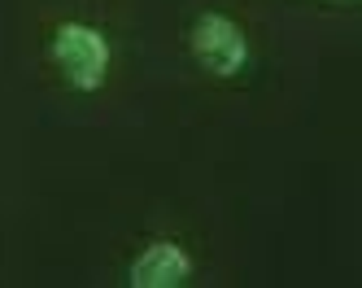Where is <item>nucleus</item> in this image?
<instances>
[{"label":"nucleus","mask_w":362,"mask_h":288,"mask_svg":"<svg viewBox=\"0 0 362 288\" xmlns=\"http://www.w3.org/2000/svg\"><path fill=\"white\" fill-rule=\"evenodd\" d=\"M53 62L62 66V74L70 79L74 88H100L105 83V70H110V44L100 31L92 26H79V22H66L62 31L53 35Z\"/></svg>","instance_id":"obj_1"},{"label":"nucleus","mask_w":362,"mask_h":288,"mask_svg":"<svg viewBox=\"0 0 362 288\" xmlns=\"http://www.w3.org/2000/svg\"><path fill=\"white\" fill-rule=\"evenodd\" d=\"M192 52L210 74H236L249 57V44H245V31L231 18L205 13L192 26Z\"/></svg>","instance_id":"obj_2"},{"label":"nucleus","mask_w":362,"mask_h":288,"mask_svg":"<svg viewBox=\"0 0 362 288\" xmlns=\"http://www.w3.org/2000/svg\"><path fill=\"white\" fill-rule=\"evenodd\" d=\"M188 271H192L188 253L170 241H158L132 262V284L136 288H175V284L188 280Z\"/></svg>","instance_id":"obj_3"}]
</instances>
